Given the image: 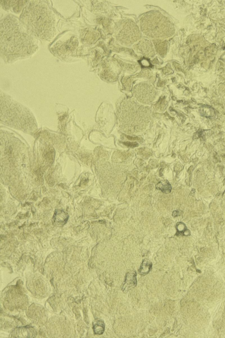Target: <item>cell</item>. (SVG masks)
Instances as JSON below:
<instances>
[{"label":"cell","instance_id":"1","mask_svg":"<svg viewBox=\"0 0 225 338\" xmlns=\"http://www.w3.org/2000/svg\"><path fill=\"white\" fill-rule=\"evenodd\" d=\"M23 26L12 16L6 17L1 21V53L7 61L30 55L36 50L35 40Z\"/></svg>","mask_w":225,"mask_h":338},{"label":"cell","instance_id":"2","mask_svg":"<svg viewBox=\"0 0 225 338\" xmlns=\"http://www.w3.org/2000/svg\"><path fill=\"white\" fill-rule=\"evenodd\" d=\"M20 19L32 35L44 40H50L55 36V17L44 1L28 2L22 11Z\"/></svg>","mask_w":225,"mask_h":338},{"label":"cell","instance_id":"3","mask_svg":"<svg viewBox=\"0 0 225 338\" xmlns=\"http://www.w3.org/2000/svg\"><path fill=\"white\" fill-rule=\"evenodd\" d=\"M141 27L144 34L152 38H167L172 36L174 29L172 23L161 13L150 12L141 19Z\"/></svg>","mask_w":225,"mask_h":338},{"label":"cell","instance_id":"4","mask_svg":"<svg viewBox=\"0 0 225 338\" xmlns=\"http://www.w3.org/2000/svg\"><path fill=\"white\" fill-rule=\"evenodd\" d=\"M141 37L138 27L132 21H128L124 25L118 34V39L126 45L136 42Z\"/></svg>","mask_w":225,"mask_h":338},{"label":"cell","instance_id":"5","mask_svg":"<svg viewBox=\"0 0 225 338\" xmlns=\"http://www.w3.org/2000/svg\"><path fill=\"white\" fill-rule=\"evenodd\" d=\"M135 88H136V90L135 89L136 96L138 99L150 102L154 98L155 92L153 90V88L149 84L145 83L140 84Z\"/></svg>","mask_w":225,"mask_h":338},{"label":"cell","instance_id":"6","mask_svg":"<svg viewBox=\"0 0 225 338\" xmlns=\"http://www.w3.org/2000/svg\"><path fill=\"white\" fill-rule=\"evenodd\" d=\"M137 285L136 273L133 270H130L126 274L125 281L122 285L121 290L124 292H127Z\"/></svg>","mask_w":225,"mask_h":338},{"label":"cell","instance_id":"7","mask_svg":"<svg viewBox=\"0 0 225 338\" xmlns=\"http://www.w3.org/2000/svg\"><path fill=\"white\" fill-rule=\"evenodd\" d=\"M136 46L139 51L146 56L152 57L154 55V50L152 44L151 42L147 40L144 39L141 41Z\"/></svg>","mask_w":225,"mask_h":338},{"label":"cell","instance_id":"8","mask_svg":"<svg viewBox=\"0 0 225 338\" xmlns=\"http://www.w3.org/2000/svg\"><path fill=\"white\" fill-rule=\"evenodd\" d=\"M156 51L162 57H164L166 55L168 49V44L166 41L157 40L154 42Z\"/></svg>","mask_w":225,"mask_h":338},{"label":"cell","instance_id":"9","mask_svg":"<svg viewBox=\"0 0 225 338\" xmlns=\"http://www.w3.org/2000/svg\"><path fill=\"white\" fill-rule=\"evenodd\" d=\"M152 267V263L148 259H144L138 269V273L141 275H146L150 272Z\"/></svg>","mask_w":225,"mask_h":338},{"label":"cell","instance_id":"10","mask_svg":"<svg viewBox=\"0 0 225 338\" xmlns=\"http://www.w3.org/2000/svg\"><path fill=\"white\" fill-rule=\"evenodd\" d=\"M93 329L95 334L102 335L104 332V323L102 320H98L93 323Z\"/></svg>","mask_w":225,"mask_h":338},{"label":"cell","instance_id":"11","mask_svg":"<svg viewBox=\"0 0 225 338\" xmlns=\"http://www.w3.org/2000/svg\"><path fill=\"white\" fill-rule=\"evenodd\" d=\"M156 188L164 193H169L171 192L172 187L171 184L167 181H163L159 183L156 185Z\"/></svg>","mask_w":225,"mask_h":338},{"label":"cell","instance_id":"12","mask_svg":"<svg viewBox=\"0 0 225 338\" xmlns=\"http://www.w3.org/2000/svg\"><path fill=\"white\" fill-rule=\"evenodd\" d=\"M201 112L203 115L207 117H212L215 115V111L211 108H205L202 109Z\"/></svg>","mask_w":225,"mask_h":338},{"label":"cell","instance_id":"13","mask_svg":"<svg viewBox=\"0 0 225 338\" xmlns=\"http://www.w3.org/2000/svg\"><path fill=\"white\" fill-rule=\"evenodd\" d=\"M176 228L178 231V233L183 235H184L185 232L187 230L186 226L182 222H179L177 224Z\"/></svg>","mask_w":225,"mask_h":338},{"label":"cell","instance_id":"14","mask_svg":"<svg viewBox=\"0 0 225 338\" xmlns=\"http://www.w3.org/2000/svg\"><path fill=\"white\" fill-rule=\"evenodd\" d=\"M125 145L127 146L128 147H136L138 146V145L136 143H131V142H125L124 143Z\"/></svg>","mask_w":225,"mask_h":338},{"label":"cell","instance_id":"15","mask_svg":"<svg viewBox=\"0 0 225 338\" xmlns=\"http://www.w3.org/2000/svg\"><path fill=\"white\" fill-rule=\"evenodd\" d=\"M127 138H128V139H129V140H131L135 141V140H139V139H138V138L137 137H131V136H127Z\"/></svg>","mask_w":225,"mask_h":338},{"label":"cell","instance_id":"16","mask_svg":"<svg viewBox=\"0 0 225 338\" xmlns=\"http://www.w3.org/2000/svg\"><path fill=\"white\" fill-rule=\"evenodd\" d=\"M179 215V212L178 211H174L173 213V216L175 217Z\"/></svg>","mask_w":225,"mask_h":338},{"label":"cell","instance_id":"17","mask_svg":"<svg viewBox=\"0 0 225 338\" xmlns=\"http://www.w3.org/2000/svg\"><path fill=\"white\" fill-rule=\"evenodd\" d=\"M223 195H225V192H224V194H223Z\"/></svg>","mask_w":225,"mask_h":338}]
</instances>
